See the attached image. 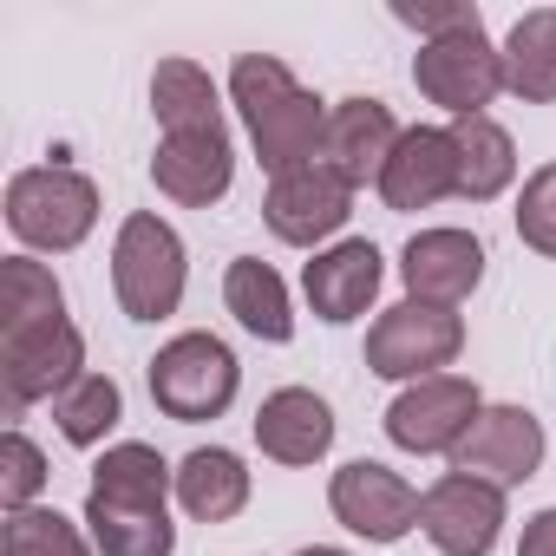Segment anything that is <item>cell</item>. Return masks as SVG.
Segmentation results:
<instances>
[{
	"label": "cell",
	"mask_w": 556,
	"mask_h": 556,
	"mask_svg": "<svg viewBox=\"0 0 556 556\" xmlns=\"http://www.w3.org/2000/svg\"><path fill=\"white\" fill-rule=\"evenodd\" d=\"M229 99L249 125V144L262 157L268 177H289L302 164H321V138H328V112L282 60H268V53H242L229 66Z\"/></svg>",
	"instance_id": "obj_1"
},
{
	"label": "cell",
	"mask_w": 556,
	"mask_h": 556,
	"mask_svg": "<svg viewBox=\"0 0 556 556\" xmlns=\"http://www.w3.org/2000/svg\"><path fill=\"white\" fill-rule=\"evenodd\" d=\"M99 223V184L73 164H27L8 184V229L40 249V255H66L92 236Z\"/></svg>",
	"instance_id": "obj_2"
},
{
	"label": "cell",
	"mask_w": 556,
	"mask_h": 556,
	"mask_svg": "<svg viewBox=\"0 0 556 556\" xmlns=\"http://www.w3.org/2000/svg\"><path fill=\"white\" fill-rule=\"evenodd\" d=\"M184 282H190L184 236L151 210L125 216L118 242H112V295H118V308L131 321H164V315H177Z\"/></svg>",
	"instance_id": "obj_3"
},
{
	"label": "cell",
	"mask_w": 556,
	"mask_h": 556,
	"mask_svg": "<svg viewBox=\"0 0 556 556\" xmlns=\"http://www.w3.org/2000/svg\"><path fill=\"white\" fill-rule=\"evenodd\" d=\"M236 387H242V367L216 334H177L151 354V406L177 426L223 419Z\"/></svg>",
	"instance_id": "obj_4"
},
{
	"label": "cell",
	"mask_w": 556,
	"mask_h": 556,
	"mask_svg": "<svg viewBox=\"0 0 556 556\" xmlns=\"http://www.w3.org/2000/svg\"><path fill=\"white\" fill-rule=\"evenodd\" d=\"M413 86L432 105H445L452 118H484V105L504 92V47H491L484 21L458 27L445 40H426L413 53Z\"/></svg>",
	"instance_id": "obj_5"
},
{
	"label": "cell",
	"mask_w": 556,
	"mask_h": 556,
	"mask_svg": "<svg viewBox=\"0 0 556 556\" xmlns=\"http://www.w3.org/2000/svg\"><path fill=\"white\" fill-rule=\"evenodd\" d=\"M465 348V321L458 308H432V302H400L367 328V374L380 380H432L458 361Z\"/></svg>",
	"instance_id": "obj_6"
},
{
	"label": "cell",
	"mask_w": 556,
	"mask_h": 556,
	"mask_svg": "<svg viewBox=\"0 0 556 556\" xmlns=\"http://www.w3.org/2000/svg\"><path fill=\"white\" fill-rule=\"evenodd\" d=\"M79 374H86V334L66 315L0 334V387H8V419H21L34 400H60Z\"/></svg>",
	"instance_id": "obj_7"
},
{
	"label": "cell",
	"mask_w": 556,
	"mask_h": 556,
	"mask_svg": "<svg viewBox=\"0 0 556 556\" xmlns=\"http://www.w3.org/2000/svg\"><path fill=\"white\" fill-rule=\"evenodd\" d=\"M478 413H484V400L465 374H432V380H413L387 406V439L400 452H419V458H439V452L452 458Z\"/></svg>",
	"instance_id": "obj_8"
},
{
	"label": "cell",
	"mask_w": 556,
	"mask_h": 556,
	"mask_svg": "<svg viewBox=\"0 0 556 556\" xmlns=\"http://www.w3.org/2000/svg\"><path fill=\"white\" fill-rule=\"evenodd\" d=\"M419 530L439 556H491L504 530V491L465 471H445L419 491Z\"/></svg>",
	"instance_id": "obj_9"
},
{
	"label": "cell",
	"mask_w": 556,
	"mask_h": 556,
	"mask_svg": "<svg viewBox=\"0 0 556 556\" xmlns=\"http://www.w3.org/2000/svg\"><path fill=\"white\" fill-rule=\"evenodd\" d=\"M328 504H334V523L367 543H400L406 530H419V491L400 471H387L380 458L341 465L328 484Z\"/></svg>",
	"instance_id": "obj_10"
},
{
	"label": "cell",
	"mask_w": 556,
	"mask_h": 556,
	"mask_svg": "<svg viewBox=\"0 0 556 556\" xmlns=\"http://www.w3.org/2000/svg\"><path fill=\"white\" fill-rule=\"evenodd\" d=\"M348 216H354V184L334 177L328 164H302L289 177H275L268 197H262V223L275 229V242H289V249L328 242Z\"/></svg>",
	"instance_id": "obj_11"
},
{
	"label": "cell",
	"mask_w": 556,
	"mask_h": 556,
	"mask_svg": "<svg viewBox=\"0 0 556 556\" xmlns=\"http://www.w3.org/2000/svg\"><path fill=\"white\" fill-rule=\"evenodd\" d=\"M536 465H543V426H536V413H523V406H484V413L471 419V432L458 439V452H452V471L484 478V484H497V491L536 478Z\"/></svg>",
	"instance_id": "obj_12"
},
{
	"label": "cell",
	"mask_w": 556,
	"mask_h": 556,
	"mask_svg": "<svg viewBox=\"0 0 556 556\" xmlns=\"http://www.w3.org/2000/svg\"><path fill=\"white\" fill-rule=\"evenodd\" d=\"M151 184L184 203V210H210L229 197L236 184V144H229V125H203V131H177L157 144L151 157Z\"/></svg>",
	"instance_id": "obj_13"
},
{
	"label": "cell",
	"mask_w": 556,
	"mask_h": 556,
	"mask_svg": "<svg viewBox=\"0 0 556 556\" xmlns=\"http://www.w3.org/2000/svg\"><path fill=\"white\" fill-rule=\"evenodd\" d=\"M400 275H406V302L458 308L484 282V242L471 229H419L400 255Z\"/></svg>",
	"instance_id": "obj_14"
},
{
	"label": "cell",
	"mask_w": 556,
	"mask_h": 556,
	"mask_svg": "<svg viewBox=\"0 0 556 556\" xmlns=\"http://www.w3.org/2000/svg\"><path fill=\"white\" fill-rule=\"evenodd\" d=\"M400 118H393V105L387 99H341L334 112H328V138H321V164L334 170V177H348L354 190L361 184H374L380 190V170H387V157L400 151Z\"/></svg>",
	"instance_id": "obj_15"
},
{
	"label": "cell",
	"mask_w": 556,
	"mask_h": 556,
	"mask_svg": "<svg viewBox=\"0 0 556 556\" xmlns=\"http://www.w3.org/2000/svg\"><path fill=\"white\" fill-rule=\"evenodd\" d=\"M458 197V151H452V125H413L400 138V151L387 157L380 170V203L413 216V210H432Z\"/></svg>",
	"instance_id": "obj_16"
},
{
	"label": "cell",
	"mask_w": 556,
	"mask_h": 556,
	"mask_svg": "<svg viewBox=\"0 0 556 556\" xmlns=\"http://www.w3.org/2000/svg\"><path fill=\"white\" fill-rule=\"evenodd\" d=\"M380 275H387L380 249H374L367 236H354V242L321 249V255L302 268V295H308V308H315L321 321H334V328H341V321H361V315L374 308Z\"/></svg>",
	"instance_id": "obj_17"
},
{
	"label": "cell",
	"mask_w": 556,
	"mask_h": 556,
	"mask_svg": "<svg viewBox=\"0 0 556 556\" xmlns=\"http://www.w3.org/2000/svg\"><path fill=\"white\" fill-rule=\"evenodd\" d=\"M255 445L275 465H315L334 445V406L308 387H282L255 406Z\"/></svg>",
	"instance_id": "obj_18"
},
{
	"label": "cell",
	"mask_w": 556,
	"mask_h": 556,
	"mask_svg": "<svg viewBox=\"0 0 556 556\" xmlns=\"http://www.w3.org/2000/svg\"><path fill=\"white\" fill-rule=\"evenodd\" d=\"M223 302H229V315H236L255 341H268V348H289V341H295L289 282H282V275H275L268 262L236 255V262H229V275H223Z\"/></svg>",
	"instance_id": "obj_19"
},
{
	"label": "cell",
	"mask_w": 556,
	"mask_h": 556,
	"mask_svg": "<svg viewBox=\"0 0 556 556\" xmlns=\"http://www.w3.org/2000/svg\"><path fill=\"white\" fill-rule=\"evenodd\" d=\"M170 491H177V471L157 458V445H138V439L105 445V458L92 465V484H86V497L125 504V510H164Z\"/></svg>",
	"instance_id": "obj_20"
},
{
	"label": "cell",
	"mask_w": 556,
	"mask_h": 556,
	"mask_svg": "<svg viewBox=\"0 0 556 556\" xmlns=\"http://www.w3.org/2000/svg\"><path fill=\"white\" fill-rule=\"evenodd\" d=\"M452 151H458V197L465 203H491L510 190L517 177V144L510 131L484 112V118H452Z\"/></svg>",
	"instance_id": "obj_21"
},
{
	"label": "cell",
	"mask_w": 556,
	"mask_h": 556,
	"mask_svg": "<svg viewBox=\"0 0 556 556\" xmlns=\"http://www.w3.org/2000/svg\"><path fill=\"white\" fill-rule=\"evenodd\" d=\"M177 504L197 517V523H229L242 504H249V471L229 445H197L184 465H177Z\"/></svg>",
	"instance_id": "obj_22"
},
{
	"label": "cell",
	"mask_w": 556,
	"mask_h": 556,
	"mask_svg": "<svg viewBox=\"0 0 556 556\" xmlns=\"http://www.w3.org/2000/svg\"><path fill=\"white\" fill-rule=\"evenodd\" d=\"M504 92L523 105H556V8H530L504 34Z\"/></svg>",
	"instance_id": "obj_23"
},
{
	"label": "cell",
	"mask_w": 556,
	"mask_h": 556,
	"mask_svg": "<svg viewBox=\"0 0 556 556\" xmlns=\"http://www.w3.org/2000/svg\"><path fill=\"white\" fill-rule=\"evenodd\" d=\"M86 536L99 556H170L177 549L170 510H125V504H99V497H86Z\"/></svg>",
	"instance_id": "obj_24"
},
{
	"label": "cell",
	"mask_w": 556,
	"mask_h": 556,
	"mask_svg": "<svg viewBox=\"0 0 556 556\" xmlns=\"http://www.w3.org/2000/svg\"><path fill=\"white\" fill-rule=\"evenodd\" d=\"M151 112H157L164 138H177V131H203V125H223V112H216V86H210V73H203L197 60H164V66L151 73Z\"/></svg>",
	"instance_id": "obj_25"
},
{
	"label": "cell",
	"mask_w": 556,
	"mask_h": 556,
	"mask_svg": "<svg viewBox=\"0 0 556 556\" xmlns=\"http://www.w3.org/2000/svg\"><path fill=\"white\" fill-rule=\"evenodd\" d=\"M53 419H60V439H66V445L92 452V445H105V432L125 419V393H118L112 374H79V380L53 400Z\"/></svg>",
	"instance_id": "obj_26"
},
{
	"label": "cell",
	"mask_w": 556,
	"mask_h": 556,
	"mask_svg": "<svg viewBox=\"0 0 556 556\" xmlns=\"http://www.w3.org/2000/svg\"><path fill=\"white\" fill-rule=\"evenodd\" d=\"M0 295H8V302H0V334L66 315V295L53 282V268L34 262V255H8V268H0Z\"/></svg>",
	"instance_id": "obj_27"
},
{
	"label": "cell",
	"mask_w": 556,
	"mask_h": 556,
	"mask_svg": "<svg viewBox=\"0 0 556 556\" xmlns=\"http://www.w3.org/2000/svg\"><path fill=\"white\" fill-rule=\"evenodd\" d=\"M8 556H99V549H92V536L73 517L34 504V510L8 517Z\"/></svg>",
	"instance_id": "obj_28"
},
{
	"label": "cell",
	"mask_w": 556,
	"mask_h": 556,
	"mask_svg": "<svg viewBox=\"0 0 556 556\" xmlns=\"http://www.w3.org/2000/svg\"><path fill=\"white\" fill-rule=\"evenodd\" d=\"M40 491H47V452L21 426H8V439H0V504L14 517V510H34Z\"/></svg>",
	"instance_id": "obj_29"
},
{
	"label": "cell",
	"mask_w": 556,
	"mask_h": 556,
	"mask_svg": "<svg viewBox=\"0 0 556 556\" xmlns=\"http://www.w3.org/2000/svg\"><path fill=\"white\" fill-rule=\"evenodd\" d=\"M517 236H523V249H536V255L556 262V164H543V170L523 177V197H517Z\"/></svg>",
	"instance_id": "obj_30"
},
{
	"label": "cell",
	"mask_w": 556,
	"mask_h": 556,
	"mask_svg": "<svg viewBox=\"0 0 556 556\" xmlns=\"http://www.w3.org/2000/svg\"><path fill=\"white\" fill-rule=\"evenodd\" d=\"M393 21L413 27L419 47H426V40H445V34H458V27H478L484 14L471 8V0H419V8H413V0H393Z\"/></svg>",
	"instance_id": "obj_31"
},
{
	"label": "cell",
	"mask_w": 556,
	"mask_h": 556,
	"mask_svg": "<svg viewBox=\"0 0 556 556\" xmlns=\"http://www.w3.org/2000/svg\"><path fill=\"white\" fill-rule=\"evenodd\" d=\"M517 556H556V504H549V510H536V517L523 523Z\"/></svg>",
	"instance_id": "obj_32"
},
{
	"label": "cell",
	"mask_w": 556,
	"mask_h": 556,
	"mask_svg": "<svg viewBox=\"0 0 556 556\" xmlns=\"http://www.w3.org/2000/svg\"><path fill=\"white\" fill-rule=\"evenodd\" d=\"M295 556H348V549H334V543H308V549H295Z\"/></svg>",
	"instance_id": "obj_33"
}]
</instances>
